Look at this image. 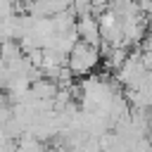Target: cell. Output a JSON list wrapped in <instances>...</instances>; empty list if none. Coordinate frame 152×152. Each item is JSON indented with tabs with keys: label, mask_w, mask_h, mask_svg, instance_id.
I'll return each mask as SVG.
<instances>
[{
	"label": "cell",
	"mask_w": 152,
	"mask_h": 152,
	"mask_svg": "<svg viewBox=\"0 0 152 152\" xmlns=\"http://www.w3.org/2000/svg\"><path fill=\"white\" fill-rule=\"evenodd\" d=\"M100 59H102V50H100L97 45L83 40V38H81V40L71 48V52H69V66L74 69L76 76H88V74L100 64Z\"/></svg>",
	"instance_id": "obj_1"
},
{
	"label": "cell",
	"mask_w": 152,
	"mask_h": 152,
	"mask_svg": "<svg viewBox=\"0 0 152 152\" xmlns=\"http://www.w3.org/2000/svg\"><path fill=\"white\" fill-rule=\"evenodd\" d=\"M76 28H78V33H81L83 40H88V43H93V45L100 48V43H102V28H100V19H97L95 14H83V17H78Z\"/></svg>",
	"instance_id": "obj_2"
},
{
	"label": "cell",
	"mask_w": 152,
	"mask_h": 152,
	"mask_svg": "<svg viewBox=\"0 0 152 152\" xmlns=\"http://www.w3.org/2000/svg\"><path fill=\"white\" fill-rule=\"evenodd\" d=\"M128 55H131L128 48H114V50L104 57V69H107V71H112V69L119 71V69L124 66V62L128 59Z\"/></svg>",
	"instance_id": "obj_3"
},
{
	"label": "cell",
	"mask_w": 152,
	"mask_h": 152,
	"mask_svg": "<svg viewBox=\"0 0 152 152\" xmlns=\"http://www.w3.org/2000/svg\"><path fill=\"white\" fill-rule=\"evenodd\" d=\"M71 10L76 12V17H83V14H93V0H74Z\"/></svg>",
	"instance_id": "obj_4"
}]
</instances>
